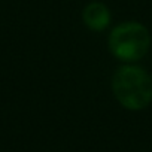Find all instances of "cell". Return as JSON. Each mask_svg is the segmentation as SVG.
I'll use <instances>...</instances> for the list:
<instances>
[{
	"instance_id": "obj_2",
	"label": "cell",
	"mask_w": 152,
	"mask_h": 152,
	"mask_svg": "<svg viewBox=\"0 0 152 152\" xmlns=\"http://www.w3.org/2000/svg\"><path fill=\"white\" fill-rule=\"evenodd\" d=\"M151 46V34L140 23H122L109 36V49L121 61L133 63L146 55Z\"/></svg>"
},
{
	"instance_id": "obj_3",
	"label": "cell",
	"mask_w": 152,
	"mask_h": 152,
	"mask_svg": "<svg viewBox=\"0 0 152 152\" xmlns=\"http://www.w3.org/2000/svg\"><path fill=\"white\" fill-rule=\"evenodd\" d=\"M82 20L90 30L102 31L110 23V12L104 3L93 2V3L85 6V9L82 12Z\"/></svg>"
},
{
	"instance_id": "obj_1",
	"label": "cell",
	"mask_w": 152,
	"mask_h": 152,
	"mask_svg": "<svg viewBox=\"0 0 152 152\" xmlns=\"http://www.w3.org/2000/svg\"><path fill=\"white\" fill-rule=\"evenodd\" d=\"M112 91L128 110H142L152 102V78L139 66H122L112 78Z\"/></svg>"
}]
</instances>
